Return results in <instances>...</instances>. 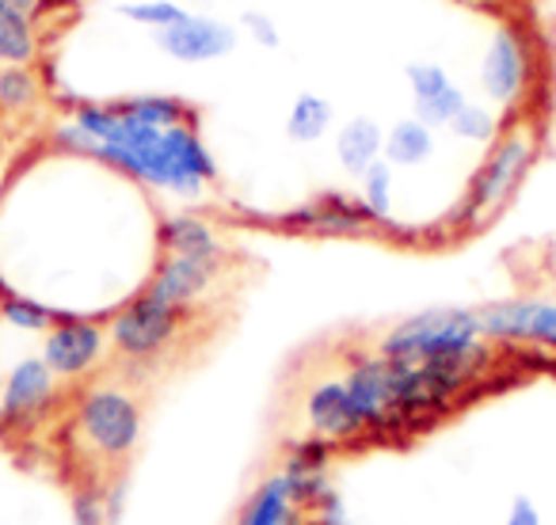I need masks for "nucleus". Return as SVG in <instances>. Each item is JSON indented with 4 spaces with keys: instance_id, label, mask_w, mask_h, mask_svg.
Listing matches in <instances>:
<instances>
[{
    "instance_id": "7ed1b4c3",
    "label": "nucleus",
    "mask_w": 556,
    "mask_h": 525,
    "mask_svg": "<svg viewBox=\"0 0 556 525\" xmlns=\"http://www.w3.org/2000/svg\"><path fill=\"white\" fill-rule=\"evenodd\" d=\"M73 434L103 464H118L141 441V408L115 385H96L73 400Z\"/></svg>"
},
{
    "instance_id": "aec40b11",
    "label": "nucleus",
    "mask_w": 556,
    "mask_h": 525,
    "mask_svg": "<svg viewBox=\"0 0 556 525\" xmlns=\"http://www.w3.org/2000/svg\"><path fill=\"white\" fill-rule=\"evenodd\" d=\"M336 115H332V103L325 95H313L302 92L294 103H290V115H287V138L298 141V145H313L320 141L328 130H332Z\"/></svg>"
},
{
    "instance_id": "1a4fd4ad",
    "label": "nucleus",
    "mask_w": 556,
    "mask_h": 525,
    "mask_svg": "<svg viewBox=\"0 0 556 525\" xmlns=\"http://www.w3.org/2000/svg\"><path fill=\"white\" fill-rule=\"evenodd\" d=\"M488 343H530L556 350V305L548 302H507L480 312Z\"/></svg>"
},
{
    "instance_id": "4468645a",
    "label": "nucleus",
    "mask_w": 556,
    "mask_h": 525,
    "mask_svg": "<svg viewBox=\"0 0 556 525\" xmlns=\"http://www.w3.org/2000/svg\"><path fill=\"white\" fill-rule=\"evenodd\" d=\"M287 225L302 232H320V236H358V232L370 229V217H366L358 199L343 191H325L305 206L290 209Z\"/></svg>"
},
{
    "instance_id": "5701e85b",
    "label": "nucleus",
    "mask_w": 556,
    "mask_h": 525,
    "mask_svg": "<svg viewBox=\"0 0 556 525\" xmlns=\"http://www.w3.org/2000/svg\"><path fill=\"white\" fill-rule=\"evenodd\" d=\"M358 179H363L358 202H363L370 225H389L393 221V168H389L386 161H378V164H370Z\"/></svg>"
},
{
    "instance_id": "6ab92c4d",
    "label": "nucleus",
    "mask_w": 556,
    "mask_h": 525,
    "mask_svg": "<svg viewBox=\"0 0 556 525\" xmlns=\"http://www.w3.org/2000/svg\"><path fill=\"white\" fill-rule=\"evenodd\" d=\"M161 244L168 255H222L214 225L199 214H172L161 225Z\"/></svg>"
},
{
    "instance_id": "f257e3e1",
    "label": "nucleus",
    "mask_w": 556,
    "mask_h": 525,
    "mask_svg": "<svg viewBox=\"0 0 556 525\" xmlns=\"http://www.w3.org/2000/svg\"><path fill=\"white\" fill-rule=\"evenodd\" d=\"M54 145L111 164L123 176L172 194H202L217 176L206 141L194 123L149 126L115 103H77L54 130Z\"/></svg>"
},
{
    "instance_id": "6e6552de",
    "label": "nucleus",
    "mask_w": 556,
    "mask_h": 525,
    "mask_svg": "<svg viewBox=\"0 0 556 525\" xmlns=\"http://www.w3.org/2000/svg\"><path fill=\"white\" fill-rule=\"evenodd\" d=\"M526 85H530V50L515 27H500L480 62V88L500 107H515L522 103Z\"/></svg>"
},
{
    "instance_id": "c85d7f7f",
    "label": "nucleus",
    "mask_w": 556,
    "mask_h": 525,
    "mask_svg": "<svg viewBox=\"0 0 556 525\" xmlns=\"http://www.w3.org/2000/svg\"><path fill=\"white\" fill-rule=\"evenodd\" d=\"M503 525H545V517H541V507L530 499V495H515L507 507V517H503Z\"/></svg>"
},
{
    "instance_id": "4be33fe9",
    "label": "nucleus",
    "mask_w": 556,
    "mask_h": 525,
    "mask_svg": "<svg viewBox=\"0 0 556 525\" xmlns=\"http://www.w3.org/2000/svg\"><path fill=\"white\" fill-rule=\"evenodd\" d=\"M39 54L35 24L24 12L0 4V65H31Z\"/></svg>"
},
{
    "instance_id": "f8f14e48",
    "label": "nucleus",
    "mask_w": 556,
    "mask_h": 525,
    "mask_svg": "<svg viewBox=\"0 0 556 525\" xmlns=\"http://www.w3.org/2000/svg\"><path fill=\"white\" fill-rule=\"evenodd\" d=\"M237 525H313V507L302 499L290 472L278 469L248 495Z\"/></svg>"
},
{
    "instance_id": "c756f323",
    "label": "nucleus",
    "mask_w": 556,
    "mask_h": 525,
    "mask_svg": "<svg viewBox=\"0 0 556 525\" xmlns=\"http://www.w3.org/2000/svg\"><path fill=\"white\" fill-rule=\"evenodd\" d=\"M244 27L252 31V39L260 42V47H270V50H275L278 42H282V35H278L275 20L263 16V12H244Z\"/></svg>"
},
{
    "instance_id": "f3484780",
    "label": "nucleus",
    "mask_w": 556,
    "mask_h": 525,
    "mask_svg": "<svg viewBox=\"0 0 556 525\" xmlns=\"http://www.w3.org/2000/svg\"><path fill=\"white\" fill-rule=\"evenodd\" d=\"M381 145H386V130H381L374 118L358 115V118H351L340 130V138H336V156H340V164L348 168V176H363L370 164L381 161Z\"/></svg>"
},
{
    "instance_id": "0eeeda50",
    "label": "nucleus",
    "mask_w": 556,
    "mask_h": 525,
    "mask_svg": "<svg viewBox=\"0 0 556 525\" xmlns=\"http://www.w3.org/2000/svg\"><path fill=\"white\" fill-rule=\"evenodd\" d=\"M108 347L111 343L103 324H96L88 317H73V312H58L50 332L42 335L39 358L58 381H85L103 362Z\"/></svg>"
},
{
    "instance_id": "423d86ee",
    "label": "nucleus",
    "mask_w": 556,
    "mask_h": 525,
    "mask_svg": "<svg viewBox=\"0 0 556 525\" xmlns=\"http://www.w3.org/2000/svg\"><path fill=\"white\" fill-rule=\"evenodd\" d=\"M533 161V138L526 130H515L507 138L492 141L484 164L477 168L469 183V194L462 202V217H477V214H492L495 206L510 199V191L518 187V179L526 176Z\"/></svg>"
},
{
    "instance_id": "9d476101",
    "label": "nucleus",
    "mask_w": 556,
    "mask_h": 525,
    "mask_svg": "<svg viewBox=\"0 0 556 525\" xmlns=\"http://www.w3.org/2000/svg\"><path fill=\"white\" fill-rule=\"evenodd\" d=\"M217 274H222V255H168L141 294L191 312V305L214 286Z\"/></svg>"
},
{
    "instance_id": "bb28decb",
    "label": "nucleus",
    "mask_w": 556,
    "mask_h": 525,
    "mask_svg": "<svg viewBox=\"0 0 556 525\" xmlns=\"http://www.w3.org/2000/svg\"><path fill=\"white\" fill-rule=\"evenodd\" d=\"M118 12H123L126 20H134V24L153 27V31H161V27H168L187 16L179 4H172V0H138V4H123Z\"/></svg>"
},
{
    "instance_id": "ddd939ff",
    "label": "nucleus",
    "mask_w": 556,
    "mask_h": 525,
    "mask_svg": "<svg viewBox=\"0 0 556 525\" xmlns=\"http://www.w3.org/2000/svg\"><path fill=\"white\" fill-rule=\"evenodd\" d=\"M305 419L313 426V438H320L325 446L363 441V431H358V419L355 408H351L343 377H328L309 388V396H305Z\"/></svg>"
},
{
    "instance_id": "dca6fc26",
    "label": "nucleus",
    "mask_w": 556,
    "mask_h": 525,
    "mask_svg": "<svg viewBox=\"0 0 556 525\" xmlns=\"http://www.w3.org/2000/svg\"><path fill=\"white\" fill-rule=\"evenodd\" d=\"M123 484L85 479L70 495V525H115L123 514Z\"/></svg>"
},
{
    "instance_id": "9b49d317",
    "label": "nucleus",
    "mask_w": 556,
    "mask_h": 525,
    "mask_svg": "<svg viewBox=\"0 0 556 525\" xmlns=\"http://www.w3.org/2000/svg\"><path fill=\"white\" fill-rule=\"evenodd\" d=\"M156 47L164 50L176 62H214V57H225L232 47H237V31L222 20H206V16H184L176 24L161 27L156 31Z\"/></svg>"
},
{
    "instance_id": "b1692460",
    "label": "nucleus",
    "mask_w": 556,
    "mask_h": 525,
    "mask_svg": "<svg viewBox=\"0 0 556 525\" xmlns=\"http://www.w3.org/2000/svg\"><path fill=\"white\" fill-rule=\"evenodd\" d=\"M123 107L149 126H179L194 118L179 95H130V100H123Z\"/></svg>"
},
{
    "instance_id": "39448f33",
    "label": "nucleus",
    "mask_w": 556,
    "mask_h": 525,
    "mask_svg": "<svg viewBox=\"0 0 556 525\" xmlns=\"http://www.w3.org/2000/svg\"><path fill=\"white\" fill-rule=\"evenodd\" d=\"M62 404V381L39 355L16 358L0 377V431H31Z\"/></svg>"
},
{
    "instance_id": "a211bd4d",
    "label": "nucleus",
    "mask_w": 556,
    "mask_h": 525,
    "mask_svg": "<svg viewBox=\"0 0 556 525\" xmlns=\"http://www.w3.org/2000/svg\"><path fill=\"white\" fill-rule=\"evenodd\" d=\"M381 156H386L389 168H419L434 156V130L419 118H401L386 130Z\"/></svg>"
},
{
    "instance_id": "7c9ffc66",
    "label": "nucleus",
    "mask_w": 556,
    "mask_h": 525,
    "mask_svg": "<svg viewBox=\"0 0 556 525\" xmlns=\"http://www.w3.org/2000/svg\"><path fill=\"white\" fill-rule=\"evenodd\" d=\"M0 4H9V9L24 12V16H35L42 9V0H0Z\"/></svg>"
},
{
    "instance_id": "a878e982",
    "label": "nucleus",
    "mask_w": 556,
    "mask_h": 525,
    "mask_svg": "<svg viewBox=\"0 0 556 525\" xmlns=\"http://www.w3.org/2000/svg\"><path fill=\"white\" fill-rule=\"evenodd\" d=\"M450 133L462 141H472V145H492V141H500V118H495V111L480 107V103H465L454 115V123H450Z\"/></svg>"
},
{
    "instance_id": "412c9836",
    "label": "nucleus",
    "mask_w": 556,
    "mask_h": 525,
    "mask_svg": "<svg viewBox=\"0 0 556 525\" xmlns=\"http://www.w3.org/2000/svg\"><path fill=\"white\" fill-rule=\"evenodd\" d=\"M0 320L12 328V332L24 335H47L50 324L58 320V309L42 305L39 297L31 294H16V290L0 286Z\"/></svg>"
},
{
    "instance_id": "393cba45",
    "label": "nucleus",
    "mask_w": 556,
    "mask_h": 525,
    "mask_svg": "<svg viewBox=\"0 0 556 525\" xmlns=\"http://www.w3.org/2000/svg\"><path fill=\"white\" fill-rule=\"evenodd\" d=\"M39 100V80L27 65H4L0 69V111L20 115Z\"/></svg>"
},
{
    "instance_id": "cd10ccee",
    "label": "nucleus",
    "mask_w": 556,
    "mask_h": 525,
    "mask_svg": "<svg viewBox=\"0 0 556 525\" xmlns=\"http://www.w3.org/2000/svg\"><path fill=\"white\" fill-rule=\"evenodd\" d=\"M313 525H351V510L340 499V491H328L325 499L313 507Z\"/></svg>"
},
{
    "instance_id": "20e7f679",
    "label": "nucleus",
    "mask_w": 556,
    "mask_h": 525,
    "mask_svg": "<svg viewBox=\"0 0 556 525\" xmlns=\"http://www.w3.org/2000/svg\"><path fill=\"white\" fill-rule=\"evenodd\" d=\"M187 324V309H172L164 302H153L149 294H138L130 305L115 312L108 328V343L126 362H149L164 355L179 340Z\"/></svg>"
},
{
    "instance_id": "f03ea898",
    "label": "nucleus",
    "mask_w": 556,
    "mask_h": 525,
    "mask_svg": "<svg viewBox=\"0 0 556 525\" xmlns=\"http://www.w3.org/2000/svg\"><path fill=\"white\" fill-rule=\"evenodd\" d=\"M492 343L484 340L480 312L469 309H427L386 332L378 355L389 362H450V358L484 355Z\"/></svg>"
},
{
    "instance_id": "2eb2a0df",
    "label": "nucleus",
    "mask_w": 556,
    "mask_h": 525,
    "mask_svg": "<svg viewBox=\"0 0 556 525\" xmlns=\"http://www.w3.org/2000/svg\"><path fill=\"white\" fill-rule=\"evenodd\" d=\"M408 88H412V107L424 126H450L454 115L465 107V92L450 80V73L434 62H416L408 65Z\"/></svg>"
}]
</instances>
